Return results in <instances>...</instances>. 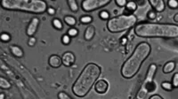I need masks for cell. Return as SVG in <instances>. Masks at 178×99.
Instances as JSON below:
<instances>
[{"label": "cell", "instance_id": "1", "mask_svg": "<svg viewBox=\"0 0 178 99\" xmlns=\"http://www.w3.org/2000/svg\"><path fill=\"white\" fill-rule=\"evenodd\" d=\"M134 34L144 38H177L178 25L170 23L143 22L135 25Z\"/></svg>", "mask_w": 178, "mask_h": 99}, {"label": "cell", "instance_id": "2", "mask_svg": "<svg viewBox=\"0 0 178 99\" xmlns=\"http://www.w3.org/2000/svg\"><path fill=\"white\" fill-rule=\"evenodd\" d=\"M102 74V68L95 63H89L83 68L72 85V93L78 97H84L90 92Z\"/></svg>", "mask_w": 178, "mask_h": 99}, {"label": "cell", "instance_id": "3", "mask_svg": "<svg viewBox=\"0 0 178 99\" xmlns=\"http://www.w3.org/2000/svg\"><path fill=\"white\" fill-rule=\"evenodd\" d=\"M150 51L151 47L150 44L146 42L140 43L134 50L130 57L123 63L120 69L122 77L128 80L134 77L135 74L139 72L143 63L150 54Z\"/></svg>", "mask_w": 178, "mask_h": 99}, {"label": "cell", "instance_id": "4", "mask_svg": "<svg viewBox=\"0 0 178 99\" xmlns=\"http://www.w3.org/2000/svg\"><path fill=\"white\" fill-rule=\"evenodd\" d=\"M1 6L10 11H20L40 14L46 12L48 6L45 1L42 0H2Z\"/></svg>", "mask_w": 178, "mask_h": 99}, {"label": "cell", "instance_id": "5", "mask_svg": "<svg viewBox=\"0 0 178 99\" xmlns=\"http://www.w3.org/2000/svg\"><path fill=\"white\" fill-rule=\"evenodd\" d=\"M137 17L133 13L122 14L111 18L107 21V29L111 33H120L135 26Z\"/></svg>", "mask_w": 178, "mask_h": 99}, {"label": "cell", "instance_id": "6", "mask_svg": "<svg viewBox=\"0 0 178 99\" xmlns=\"http://www.w3.org/2000/svg\"><path fill=\"white\" fill-rule=\"evenodd\" d=\"M156 72H157V66L155 64H151L149 68L148 71L146 73L144 83L142 84V87L138 91V94L136 96L137 99H144L146 97V95L150 92H154L157 88V84L154 82V75H155Z\"/></svg>", "mask_w": 178, "mask_h": 99}, {"label": "cell", "instance_id": "7", "mask_svg": "<svg viewBox=\"0 0 178 99\" xmlns=\"http://www.w3.org/2000/svg\"><path fill=\"white\" fill-rule=\"evenodd\" d=\"M110 3L111 0H84L81 3V7L85 12H90L108 6Z\"/></svg>", "mask_w": 178, "mask_h": 99}, {"label": "cell", "instance_id": "8", "mask_svg": "<svg viewBox=\"0 0 178 99\" xmlns=\"http://www.w3.org/2000/svg\"><path fill=\"white\" fill-rule=\"evenodd\" d=\"M39 23H40V21H39L38 17L31 18L30 21L29 23L28 27H27V29H26V35L28 36H29V37L34 36V35L37 33V31H38Z\"/></svg>", "mask_w": 178, "mask_h": 99}, {"label": "cell", "instance_id": "9", "mask_svg": "<svg viewBox=\"0 0 178 99\" xmlns=\"http://www.w3.org/2000/svg\"><path fill=\"white\" fill-rule=\"evenodd\" d=\"M61 61L63 66L69 67L74 65V63L76 62V57L71 51H66L61 56Z\"/></svg>", "mask_w": 178, "mask_h": 99}, {"label": "cell", "instance_id": "10", "mask_svg": "<svg viewBox=\"0 0 178 99\" xmlns=\"http://www.w3.org/2000/svg\"><path fill=\"white\" fill-rule=\"evenodd\" d=\"M95 90L98 94H105L109 90V82L104 80H98L95 84Z\"/></svg>", "mask_w": 178, "mask_h": 99}, {"label": "cell", "instance_id": "11", "mask_svg": "<svg viewBox=\"0 0 178 99\" xmlns=\"http://www.w3.org/2000/svg\"><path fill=\"white\" fill-rule=\"evenodd\" d=\"M149 4L152 7V10L157 12H162L166 8V4L162 0H150Z\"/></svg>", "mask_w": 178, "mask_h": 99}, {"label": "cell", "instance_id": "12", "mask_svg": "<svg viewBox=\"0 0 178 99\" xmlns=\"http://www.w3.org/2000/svg\"><path fill=\"white\" fill-rule=\"evenodd\" d=\"M48 64L53 68H59L62 65L61 58L58 55H56V54H53L48 59Z\"/></svg>", "mask_w": 178, "mask_h": 99}, {"label": "cell", "instance_id": "13", "mask_svg": "<svg viewBox=\"0 0 178 99\" xmlns=\"http://www.w3.org/2000/svg\"><path fill=\"white\" fill-rule=\"evenodd\" d=\"M95 35V28L94 25H89L87 28H86L85 33H84V39L86 41H91L94 38Z\"/></svg>", "mask_w": 178, "mask_h": 99}, {"label": "cell", "instance_id": "14", "mask_svg": "<svg viewBox=\"0 0 178 99\" xmlns=\"http://www.w3.org/2000/svg\"><path fill=\"white\" fill-rule=\"evenodd\" d=\"M175 66H176V64H175V61H167V63L164 65L163 68H162L163 73L168 74V73H172L175 69Z\"/></svg>", "mask_w": 178, "mask_h": 99}, {"label": "cell", "instance_id": "15", "mask_svg": "<svg viewBox=\"0 0 178 99\" xmlns=\"http://www.w3.org/2000/svg\"><path fill=\"white\" fill-rule=\"evenodd\" d=\"M10 51H11V53L14 57L19 58V59H21V58H22L24 56L23 50L20 46H18V45H11L10 46Z\"/></svg>", "mask_w": 178, "mask_h": 99}, {"label": "cell", "instance_id": "16", "mask_svg": "<svg viewBox=\"0 0 178 99\" xmlns=\"http://www.w3.org/2000/svg\"><path fill=\"white\" fill-rule=\"evenodd\" d=\"M64 22L66 23L68 26H70L71 28H74V26L77 24V20L76 18L71 15H67L64 17Z\"/></svg>", "mask_w": 178, "mask_h": 99}, {"label": "cell", "instance_id": "17", "mask_svg": "<svg viewBox=\"0 0 178 99\" xmlns=\"http://www.w3.org/2000/svg\"><path fill=\"white\" fill-rule=\"evenodd\" d=\"M67 4L70 7L71 11L73 12H77L78 11V2L76 0H68L67 1Z\"/></svg>", "mask_w": 178, "mask_h": 99}, {"label": "cell", "instance_id": "18", "mask_svg": "<svg viewBox=\"0 0 178 99\" xmlns=\"http://www.w3.org/2000/svg\"><path fill=\"white\" fill-rule=\"evenodd\" d=\"M52 25H53V27L57 29V30H61L62 28H63V23L61 22V21L60 19H54L53 21H52Z\"/></svg>", "mask_w": 178, "mask_h": 99}, {"label": "cell", "instance_id": "19", "mask_svg": "<svg viewBox=\"0 0 178 99\" xmlns=\"http://www.w3.org/2000/svg\"><path fill=\"white\" fill-rule=\"evenodd\" d=\"M11 83L9 82L6 78H0V88H3V89H9V88H11Z\"/></svg>", "mask_w": 178, "mask_h": 99}, {"label": "cell", "instance_id": "20", "mask_svg": "<svg viewBox=\"0 0 178 99\" xmlns=\"http://www.w3.org/2000/svg\"><path fill=\"white\" fill-rule=\"evenodd\" d=\"M126 9L128 12H134V11H136V9H137V4L135 2H134V1H128L127 6H126Z\"/></svg>", "mask_w": 178, "mask_h": 99}, {"label": "cell", "instance_id": "21", "mask_svg": "<svg viewBox=\"0 0 178 99\" xmlns=\"http://www.w3.org/2000/svg\"><path fill=\"white\" fill-rule=\"evenodd\" d=\"M161 88L162 89H164V90H166L167 92H170V91H172L173 89H174V87H173L172 83L170 82H163L161 83Z\"/></svg>", "mask_w": 178, "mask_h": 99}, {"label": "cell", "instance_id": "22", "mask_svg": "<svg viewBox=\"0 0 178 99\" xmlns=\"http://www.w3.org/2000/svg\"><path fill=\"white\" fill-rule=\"evenodd\" d=\"M79 21L82 24H90L93 21V17L90 15H82L79 19Z\"/></svg>", "mask_w": 178, "mask_h": 99}, {"label": "cell", "instance_id": "23", "mask_svg": "<svg viewBox=\"0 0 178 99\" xmlns=\"http://www.w3.org/2000/svg\"><path fill=\"white\" fill-rule=\"evenodd\" d=\"M99 17H100L101 19L102 20V21H109L111 18V14H110V12L108 11H106V10H102V11H101L99 12Z\"/></svg>", "mask_w": 178, "mask_h": 99}, {"label": "cell", "instance_id": "24", "mask_svg": "<svg viewBox=\"0 0 178 99\" xmlns=\"http://www.w3.org/2000/svg\"><path fill=\"white\" fill-rule=\"evenodd\" d=\"M11 35L8 33H6V32H4V33L1 34V35H0V39H1V41L2 42H5V43H8V42H10L11 41Z\"/></svg>", "mask_w": 178, "mask_h": 99}, {"label": "cell", "instance_id": "25", "mask_svg": "<svg viewBox=\"0 0 178 99\" xmlns=\"http://www.w3.org/2000/svg\"><path fill=\"white\" fill-rule=\"evenodd\" d=\"M67 35L69 36H71V37H75V36H77L78 35V30L76 28H71L68 30Z\"/></svg>", "mask_w": 178, "mask_h": 99}, {"label": "cell", "instance_id": "26", "mask_svg": "<svg viewBox=\"0 0 178 99\" xmlns=\"http://www.w3.org/2000/svg\"><path fill=\"white\" fill-rule=\"evenodd\" d=\"M147 18L150 21H154L157 18V12H155L154 10H150L147 12Z\"/></svg>", "mask_w": 178, "mask_h": 99}, {"label": "cell", "instance_id": "27", "mask_svg": "<svg viewBox=\"0 0 178 99\" xmlns=\"http://www.w3.org/2000/svg\"><path fill=\"white\" fill-rule=\"evenodd\" d=\"M71 36H69L67 34L63 35L61 36V43L64 44V45H69L70 43H71Z\"/></svg>", "mask_w": 178, "mask_h": 99}, {"label": "cell", "instance_id": "28", "mask_svg": "<svg viewBox=\"0 0 178 99\" xmlns=\"http://www.w3.org/2000/svg\"><path fill=\"white\" fill-rule=\"evenodd\" d=\"M172 83L174 88H178V73H175L172 77Z\"/></svg>", "mask_w": 178, "mask_h": 99}, {"label": "cell", "instance_id": "29", "mask_svg": "<svg viewBox=\"0 0 178 99\" xmlns=\"http://www.w3.org/2000/svg\"><path fill=\"white\" fill-rule=\"evenodd\" d=\"M167 6L171 9H176L178 8V1L176 0H169L167 1Z\"/></svg>", "mask_w": 178, "mask_h": 99}, {"label": "cell", "instance_id": "30", "mask_svg": "<svg viewBox=\"0 0 178 99\" xmlns=\"http://www.w3.org/2000/svg\"><path fill=\"white\" fill-rule=\"evenodd\" d=\"M58 99H73L72 97H71L69 95L63 91H61L58 93Z\"/></svg>", "mask_w": 178, "mask_h": 99}, {"label": "cell", "instance_id": "31", "mask_svg": "<svg viewBox=\"0 0 178 99\" xmlns=\"http://www.w3.org/2000/svg\"><path fill=\"white\" fill-rule=\"evenodd\" d=\"M115 3L118 7H126L127 4H128V1H126V0H115Z\"/></svg>", "mask_w": 178, "mask_h": 99}, {"label": "cell", "instance_id": "32", "mask_svg": "<svg viewBox=\"0 0 178 99\" xmlns=\"http://www.w3.org/2000/svg\"><path fill=\"white\" fill-rule=\"evenodd\" d=\"M36 43H37V39H36V37H34V36H32V37H29V41H28L29 46L33 47L34 45L36 44Z\"/></svg>", "mask_w": 178, "mask_h": 99}, {"label": "cell", "instance_id": "33", "mask_svg": "<svg viewBox=\"0 0 178 99\" xmlns=\"http://www.w3.org/2000/svg\"><path fill=\"white\" fill-rule=\"evenodd\" d=\"M46 12H47V13H48L49 15L53 16V15H55V14L56 10L54 8V7H48V8H47V10H46Z\"/></svg>", "mask_w": 178, "mask_h": 99}, {"label": "cell", "instance_id": "34", "mask_svg": "<svg viewBox=\"0 0 178 99\" xmlns=\"http://www.w3.org/2000/svg\"><path fill=\"white\" fill-rule=\"evenodd\" d=\"M149 99H164L162 97H160V95H152L151 97H150Z\"/></svg>", "mask_w": 178, "mask_h": 99}, {"label": "cell", "instance_id": "35", "mask_svg": "<svg viewBox=\"0 0 178 99\" xmlns=\"http://www.w3.org/2000/svg\"><path fill=\"white\" fill-rule=\"evenodd\" d=\"M174 21L176 22V23H178V12H177V13H175V14L174 15Z\"/></svg>", "mask_w": 178, "mask_h": 99}, {"label": "cell", "instance_id": "36", "mask_svg": "<svg viewBox=\"0 0 178 99\" xmlns=\"http://www.w3.org/2000/svg\"><path fill=\"white\" fill-rule=\"evenodd\" d=\"M5 97H6V96H5V94L4 93L0 94V99H5Z\"/></svg>", "mask_w": 178, "mask_h": 99}, {"label": "cell", "instance_id": "37", "mask_svg": "<svg viewBox=\"0 0 178 99\" xmlns=\"http://www.w3.org/2000/svg\"><path fill=\"white\" fill-rule=\"evenodd\" d=\"M121 42L123 43L122 44H126V43H127V39H126V38L122 39V40H121Z\"/></svg>", "mask_w": 178, "mask_h": 99}]
</instances>
